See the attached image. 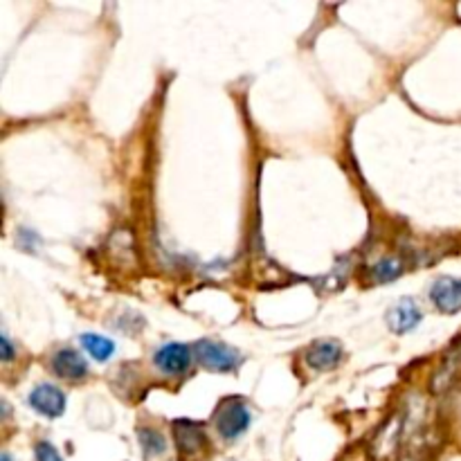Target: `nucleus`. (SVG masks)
Instances as JSON below:
<instances>
[{
    "instance_id": "nucleus-6",
    "label": "nucleus",
    "mask_w": 461,
    "mask_h": 461,
    "mask_svg": "<svg viewBox=\"0 0 461 461\" xmlns=\"http://www.w3.org/2000/svg\"><path fill=\"white\" fill-rule=\"evenodd\" d=\"M174 437H176L178 455H182L185 459L196 457L207 446V437H205L203 428L191 424V421H176L174 424Z\"/></svg>"
},
{
    "instance_id": "nucleus-5",
    "label": "nucleus",
    "mask_w": 461,
    "mask_h": 461,
    "mask_svg": "<svg viewBox=\"0 0 461 461\" xmlns=\"http://www.w3.org/2000/svg\"><path fill=\"white\" fill-rule=\"evenodd\" d=\"M153 362H156L158 369L165 371V374H172V376L185 374L187 367L191 365V349L181 343L165 344V347L156 352Z\"/></svg>"
},
{
    "instance_id": "nucleus-11",
    "label": "nucleus",
    "mask_w": 461,
    "mask_h": 461,
    "mask_svg": "<svg viewBox=\"0 0 461 461\" xmlns=\"http://www.w3.org/2000/svg\"><path fill=\"white\" fill-rule=\"evenodd\" d=\"M138 441H140V446H142L144 457H149V459H153V457L165 455L166 443H165V437H162V434L158 433V430L140 428L138 430Z\"/></svg>"
},
{
    "instance_id": "nucleus-13",
    "label": "nucleus",
    "mask_w": 461,
    "mask_h": 461,
    "mask_svg": "<svg viewBox=\"0 0 461 461\" xmlns=\"http://www.w3.org/2000/svg\"><path fill=\"white\" fill-rule=\"evenodd\" d=\"M36 461H63L61 455L57 452V448L48 441H41L36 446Z\"/></svg>"
},
{
    "instance_id": "nucleus-2",
    "label": "nucleus",
    "mask_w": 461,
    "mask_h": 461,
    "mask_svg": "<svg viewBox=\"0 0 461 461\" xmlns=\"http://www.w3.org/2000/svg\"><path fill=\"white\" fill-rule=\"evenodd\" d=\"M194 356L205 369L209 371H232L241 362V353L234 347L223 343H212V340H200L194 344Z\"/></svg>"
},
{
    "instance_id": "nucleus-7",
    "label": "nucleus",
    "mask_w": 461,
    "mask_h": 461,
    "mask_svg": "<svg viewBox=\"0 0 461 461\" xmlns=\"http://www.w3.org/2000/svg\"><path fill=\"white\" fill-rule=\"evenodd\" d=\"M29 405H32L38 414L54 418L61 417L63 409H66V396H63V392L59 390V387L45 383V385L34 387L32 394H29Z\"/></svg>"
},
{
    "instance_id": "nucleus-1",
    "label": "nucleus",
    "mask_w": 461,
    "mask_h": 461,
    "mask_svg": "<svg viewBox=\"0 0 461 461\" xmlns=\"http://www.w3.org/2000/svg\"><path fill=\"white\" fill-rule=\"evenodd\" d=\"M250 418H253V414H250V409L246 408L243 400L228 399L216 409L214 424L221 437L228 439V441H234V439H239L246 433L247 425H250Z\"/></svg>"
},
{
    "instance_id": "nucleus-15",
    "label": "nucleus",
    "mask_w": 461,
    "mask_h": 461,
    "mask_svg": "<svg viewBox=\"0 0 461 461\" xmlns=\"http://www.w3.org/2000/svg\"><path fill=\"white\" fill-rule=\"evenodd\" d=\"M0 461H14V459H12V457H10V455H7V452H5V455L0 457Z\"/></svg>"
},
{
    "instance_id": "nucleus-4",
    "label": "nucleus",
    "mask_w": 461,
    "mask_h": 461,
    "mask_svg": "<svg viewBox=\"0 0 461 461\" xmlns=\"http://www.w3.org/2000/svg\"><path fill=\"white\" fill-rule=\"evenodd\" d=\"M430 300L441 313H459L461 311V279L441 277L430 288Z\"/></svg>"
},
{
    "instance_id": "nucleus-12",
    "label": "nucleus",
    "mask_w": 461,
    "mask_h": 461,
    "mask_svg": "<svg viewBox=\"0 0 461 461\" xmlns=\"http://www.w3.org/2000/svg\"><path fill=\"white\" fill-rule=\"evenodd\" d=\"M400 272H403V263H400L399 259H383L381 263H376V266L371 268V277H374V281H378V284L396 279Z\"/></svg>"
},
{
    "instance_id": "nucleus-3",
    "label": "nucleus",
    "mask_w": 461,
    "mask_h": 461,
    "mask_svg": "<svg viewBox=\"0 0 461 461\" xmlns=\"http://www.w3.org/2000/svg\"><path fill=\"white\" fill-rule=\"evenodd\" d=\"M306 358V365L313 367L318 371H328V369H336V367L343 362L344 352L340 347L338 340H315L304 353Z\"/></svg>"
},
{
    "instance_id": "nucleus-9",
    "label": "nucleus",
    "mask_w": 461,
    "mask_h": 461,
    "mask_svg": "<svg viewBox=\"0 0 461 461\" xmlns=\"http://www.w3.org/2000/svg\"><path fill=\"white\" fill-rule=\"evenodd\" d=\"M418 322H421V309L412 297H403L387 311V324L394 333L412 331Z\"/></svg>"
},
{
    "instance_id": "nucleus-14",
    "label": "nucleus",
    "mask_w": 461,
    "mask_h": 461,
    "mask_svg": "<svg viewBox=\"0 0 461 461\" xmlns=\"http://www.w3.org/2000/svg\"><path fill=\"white\" fill-rule=\"evenodd\" d=\"M0 347H3V360L12 362V358H14V347H12V343L7 336H3V340H0Z\"/></svg>"
},
{
    "instance_id": "nucleus-8",
    "label": "nucleus",
    "mask_w": 461,
    "mask_h": 461,
    "mask_svg": "<svg viewBox=\"0 0 461 461\" xmlns=\"http://www.w3.org/2000/svg\"><path fill=\"white\" fill-rule=\"evenodd\" d=\"M53 369L59 378H63V381H70V383L84 381L88 374L86 360H84V358H81L77 352H72V349H61V352L54 353Z\"/></svg>"
},
{
    "instance_id": "nucleus-10",
    "label": "nucleus",
    "mask_w": 461,
    "mask_h": 461,
    "mask_svg": "<svg viewBox=\"0 0 461 461\" xmlns=\"http://www.w3.org/2000/svg\"><path fill=\"white\" fill-rule=\"evenodd\" d=\"M81 344L97 362H106L115 352V344L109 338H104V336H97V333H84Z\"/></svg>"
}]
</instances>
